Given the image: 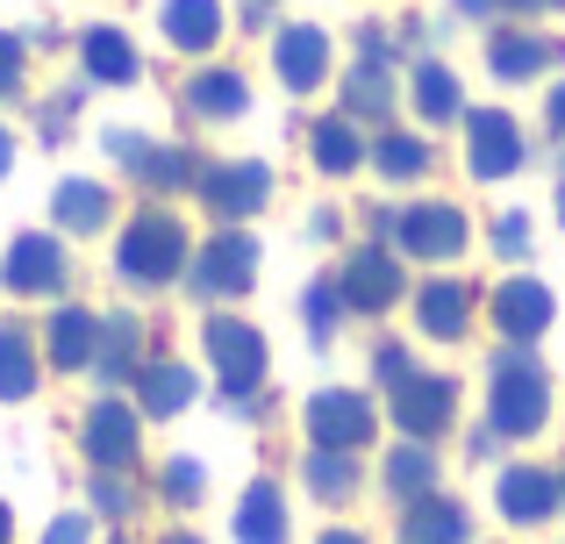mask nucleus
Here are the masks:
<instances>
[{
  "mask_svg": "<svg viewBox=\"0 0 565 544\" xmlns=\"http://www.w3.org/2000/svg\"><path fill=\"white\" fill-rule=\"evenodd\" d=\"M94 351H100V316L79 301H65L51 316V330H43V365H57V373H94Z\"/></svg>",
  "mask_w": 565,
  "mask_h": 544,
  "instance_id": "nucleus-18",
  "label": "nucleus"
},
{
  "mask_svg": "<svg viewBox=\"0 0 565 544\" xmlns=\"http://www.w3.org/2000/svg\"><path fill=\"white\" fill-rule=\"evenodd\" d=\"M43 380V351L22 322H0V402H29Z\"/></svg>",
  "mask_w": 565,
  "mask_h": 544,
  "instance_id": "nucleus-32",
  "label": "nucleus"
},
{
  "mask_svg": "<svg viewBox=\"0 0 565 544\" xmlns=\"http://www.w3.org/2000/svg\"><path fill=\"white\" fill-rule=\"evenodd\" d=\"M494 509L515 523V531H537V523H552L558 509H565V494H558V473L552 466H501V480H494Z\"/></svg>",
  "mask_w": 565,
  "mask_h": 544,
  "instance_id": "nucleus-15",
  "label": "nucleus"
},
{
  "mask_svg": "<svg viewBox=\"0 0 565 544\" xmlns=\"http://www.w3.org/2000/svg\"><path fill=\"white\" fill-rule=\"evenodd\" d=\"M466 244H472V223H466V209H458V201H408V209H394V252L401 258L451 266Z\"/></svg>",
  "mask_w": 565,
  "mask_h": 544,
  "instance_id": "nucleus-6",
  "label": "nucleus"
},
{
  "mask_svg": "<svg viewBox=\"0 0 565 544\" xmlns=\"http://www.w3.org/2000/svg\"><path fill=\"white\" fill-rule=\"evenodd\" d=\"M386 408H394L401 437H415V445H437V437L458 423V380H451V373H415L408 387L386 394Z\"/></svg>",
  "mask_w": 565,
  "mask_h": 544,
  "instance_id": "nucleus-12",
  "label": "nucleus"
},
{
  "mask_svg": "<svg viewBox=\"0 0 565 544\" xmlns=\"http://www.w3.org/2000/svg\"><path fill=\"white\" fill-rule=\"evenodd\" d=\"M429 166H437V151H429V137H408V129H394V122H386L380 137H373V172H380V180L408 186V180H423Z\"/></svg>",
  "mask_w": 565,
  "mask_h": 544,
  "instance_id": "nucleus-33",
  "label": "nucleus"
},
{
  "mask_svg": "<svg viewBox=\"0 0 565 544\" xmlns=\"http://www.w3.org/2000/svg\"><path fill=\"white\" fill-rule=\"evenodd\" d=\"M273 72L287 94H316L322 79H330V29L316 22H287L273 36Z\"/></svg>",
  "mask_w": 565,
  "mask_h": 544,
  "instance_id": "nucleus-17",
  "label": "nucleus"
},
{
  "mask_svg": "<svg viewBox=\"0 0 565 544\" xmlns=\"http://www.w3.org/2000/svg\"><path fill=\"white\" fill-rule=\"evenodd\" d=\"M158 544H207V537H193V531H166Z\"/></svg>",
  "mask_w": 565,
  "mask_h": 544,
  "instance_id": "nucleus-51",
  "label": "nucleus"
},
{
  "mask_svg": "<svg viewBox=\"0 0 565 544\" xmlns=\"http://www.w3.org/2000/svg\"><path fill=\"white\" fill-rule=\"evenodd\" d=\"M501 8H509V14H530V22H537V14H558L565 0H501Z\"/></svg>",
  "mask_w": 565,
  "mask_h": 544,
  "instance_id": "nucleus-44",
  "label": "nucleus"
},
{
  "mask_svg": "<svg viewBox=\"0 0 565 544\" xmlns=\"http://www.w3.org/2000/svg\"><path fill=\"white\" fill-rule=\"evenodd\" d=\"M301 480H308V494H316V502H351V494H359V451H322V445H308V459H301Z\"/></svg>",
  "mask_w": 565,
  "mask_h": 544,
  "instance_id": "nucleus-34",
  "label": "nucleus"
},
{
  "mask_svg": "<svg viewBox=\"0 0 565 544\" xmlns=\"http://www.w3.org/2000/svg\"><path fill=\"white\" fill-rule=\"evenodd\" d=\"M193 394H201V380H193V365L180 359H143V373H137V408L143 416H186L193 408Z\"/></svg>",
  "mask_w": 565,
  "mask_h": 544,
  "instance_id": "nucleus-24",
  "label": "nucleus"
},
{
  "mask_svg": "<svg viewBox=\"0 0 565 544\" xmlns=\"http://www.w3.org/2000/svg\"><path fill=\"white\" fill-rule=\"evenodd\" d=\"M22 72H29L22 36H14V29H0V100H14V94H22Z\"/></svg>",
  "mask_w": 565,
  "mask_h": 544,
  "instance_id": "nucleus-39",
  "label": "nucleus"
},
{
  "mask_svg": "<svg viewBox=\"0 0 565 544\" xmlns=\"http://www.w3.org/2000/svg\"><path fill=\"white\" fill-rule=\"evenodd\" d=\"M558 57H565V51H558V36H544V29H515V22H501L494 36H487V72H494L501 86L544 79Z\"/></svg>",
  "mask_w": 565,
  "mask_h": 544,
  "instance_id": "nucleus-16",
  "label": "nucleus"
},
{
  "mask_svg": "<svg viewBox=\"0 0 565 544\" xmlns=\"http://www.w3.org/2000/svg\"><path fill=\"white\" fill-rule=\"evenodd\" d=\"M79 451H86L94 473H129L137 451H143V408H129L122 394H100L79 423Z\"/></svg>",
  "mask_w": 565,
  "mask_h": 544,
  "instance_id": "nucleus-8",
  "label": "nucleus"
},
{
  "mask_svg": "<svg viewBox=\"0 0 565 544\" xmlns=\"http://www.w3.org/2000/svg\"><path fill=\"white\" fill-rule=\"evenodd\" d=\"M552 423V373L530 344H501L487 365V430L494 437H537Z\"/></svg>",
  "mask_w": 565,
  "mask_h": 544,
  "instance_id": "nucleus-1",
  "label": "nucleus"
},
{
  "mask_svg": "<svg viewBox=\"0 0 565 544\" xmlns=\"http://www.w3.org/2000/svg\"><path fill=\"white\" fill-rule=\"evenodd\" d=\"M43 544H94V509H65V516H51Z\"/></svg>",
  "mask_w": 565,
  "mask_h": 544,
  "instance_id": "nucleus-41",
  "label": "nucleus"
},
{
  "mask_svg": "<svg viewBox=\"0 0 565 544\" xmlns=\"http://www.w3.org/2000/svg\"><path fill=\"white\" fill-rule=\"evenodd\" d=\"M115 544H129V537H115Z\"/></svg>",
  "mask_w": 565,
  "mask_h": 544,
  "instance_id": "nucleus-53",
  "label": "nucleus"
},
{
  "mask_svg": "<svg viewBox=\"0 0 565 544\" xmlns=\"http://www.w3.org/2000/svg\"><path fill=\"white\" fill-rule=\"evenodd\" d=\"M186 258H193V244H186V223L172 209L129 215V230L115 237V273L137 294H158V287H172V279H186Z\"/></svg>",
  "mask_w": 565,
  "mask_h": 544,
  "instance_id": "nucleus-2",
  "label": "nucleus"
},
{
  "mask_svg": "<svg viewBox=\"0 0 565 544\" xmlns=\"http://www.w3.org/2000/svg\"><path fill=\"white\" fill-rule=\"evenodd\" d=\"M201 351H207V365H215V387H222V402H230L236 416H250V402H258V387H265V365H273L265 337L250 330L244 316H207V330H201Z\"/></svg>",
  "mask_w": 565,
  "mask_h": 544,
  "instance_id": "nucleus-3",
  "label": "nucleus"
},
{
  "mask_svg": "<svg viewBox=\"0 0 565 544\" xmlns=\"http://www.w3.org/2000/svg\"><path fill=\"white\" fill-rule=\"evenodd\" d=\"M65 244L51 237V230H22V237L8 244V258H0V287L14 294V301H43V294H65Z\"/></svg>",
  "mask_w": 565,
  "mask_h": 544,
  "instance_id": "nucleus-11",
  "label": "nucleus"
},
{
  "mask_svg": "<svg viewBox=\"0 0 565 544\" xmlns=\"http://www.w3.org/2000/svg\"><path fill=\"white\" fill-rule=\"evenodd\" d=\"M558 494H565V466H558Z\"/></svg>",
  "mask_w": 565,
  "mask_h": 544,
  "instance_id": "nucleus-52",
  "label": "nucleus"
},
{
  "mask_svg": "<svg viewBox=\"0 0 565 544\" xmlns=\"http://www.w3.org/2000/svg\"><path fill=\"white\" fill-rule=\"evenodd\" d=\"M94 516H108V523L137 516V488H129V473H94Z\"/></svg>",
  "mask_w": 565,
  "mask_h": 544,
  "instance_id": "nucleus-37",
  "label": "nucleus"
},
{
  "mask_svg": "<svg viewBox=\"0 0 565 544\" xmlns=\"http://www.w3.org/2000/svg\"><path fill=\"white\" fill-rule=\"evenodd\" d=\"M308 237H337V209H316V215H308Z\"/></svg>",
  "mask_w": 565,
  "mask_h": 544,
  "instance_id": "nucleus-46",
  "label": "nucleus"
},
{
  "mask_svg": "<svg viewBox=\"0 0 565 544\" xmlns=\"http://www.w3.org/2000/svg\"><path fill=\"white\" fill-rule=\"evenodd\" d=\"M437 480H444V466H437V451L429 445H415V437H401L394 451H386V466H380V488H386V502H423V494H437Z\"/></svg>",
  "mask_w": 565,
  "mask_h": 544,
  "instance_id": "nucleus-25",
  "label": "nucleus"
},
{
  "mask_svg": "<svg viewBox=\"0 0 565 544\" xmlns=\"http://www.w3.org/2000/svg\"><path fill=\"white\" fill-rule=\"evenodd\" d=\"M94 373L108 380V387H122V380H137V373H143V322L129 316V308L100 316V351H94Z\"/></svg>",
  "mask_w": 565,
  "mask_h": 544,
  "instance_id": "nucleus-29",
  "label": "nucleus"
},
{
  "mask_svg": "<svg viewBox=\"0 0 565 544\" xmlns=\"http://www.w3.org/2000/svg\"><path fill=\"white\" fill-rule=\"evenodd\" d=\"M236 544H287L294 523H287V494H279V480H250L244 494H236Z\"/></svg>",
  "mask_w": 565,
  "mask_h": 544,
  "instance_id": "nucleus-23",
  "label": "nucleus"
},
{
  "mask_svg": "<svg viewBox=\"0 0 565 544\" xmlns=\"http://www.w3.org/2000/svg\"><path fill=\"white\" fill-rule=\"evenodd\" d=\"M351 308H344V287L337 279H308V294H301V322H308V344H330L337 337V322H344Z\"/></svg>",
  "mask_w": 565,
  "mask_h": 544,
  "instance_id": "nucleus-35",
  "label": "nucleus"
},
{
  "mask_svg": "<svg viewBox=\"0 0 565 544\" xmlns=\"http://www.w3.org/2000/svg\"><path fill=\"white\" fill-rule=\"evenodd\" d=\"M0 544H14V509L0 502Z\"/></svg>",
  "mask_w": 565,
  "mask_h": 544,
  "instance_id": "nucleus-50",
  "label": "nucleus"
},
{
  "mask_svg": "<svg viewBox=\"0 0 565 544\" xmlns=\"http://www.w3.org/2000/svg\"><path fill=\"white\" fill-rule=\"evenodd\" d=\"M158 29H166L172 51L201 57V51H215V36H222V0H166V8H158Z\"/></svg>",
  "mask_w": 565,
  "mask_h": 544,
  "instance_id": "nucleus-31",
  "label": "nucleus"
},
{
  "mask_svg": "<svg viewBox=\"0 0 565 544\" xmlns=\"http://www.w3.org/2000/svg\"><path fill=\"white\" fill-rule=\"evenodd\" d=\"M79 65H86V79H94V86H137V79H143L137 43H129L115 22H94V29L79 36Z\"/></svg>",
  "mask_w": 565,
  "mask_h": 544,
  "instance_id": "nucleus-22",
  "label": "nucleus"
},
{
  "mask_svg": "<svg viewBox=\"0 0 565 544\" xmlns=\"http://www.w3.org/2000/svg\"><path fill=\"white\" fill-rule=\"evenodd\" d=\"M258 287V237L250 230H215L186 258V294L193 301H244Z\"/></svg>",
  "mask_w": 565,
  "mask_h": 544,
  "instance_id": "nucleus-4",
  "label": "nucleus"
},
{
  "mask_svg": "<svg viewBox=\"0 0 565 544\" xmlns=\"http://www.w3.org/2000/svg\"><path fill=\"white\" fill-rule=\"evenodd\" d=\"M158 494H166L172 509H201V494H207V466H201V459H186V451H180V459H166V466H158Z\"/></svg>",
  "mask_w": 565,
  "mask_h": 544,
  "instance_id": "nucleus-36",
  "label": "nucleus"
},
{
  "mask_svg": "<svg viewBox=\"0 0 565 544\" xmlns=\"http://www.w3.org/2000/svg\"><path fill=\"white\" fill-rule=\"evenodd\" d=\"M100 143H108V158L137 186H151V194H186V186H201V158H193L186 143H151L143 129H108Z\"/></svg>",
  "mask_w": 565,
  "mask_h": 544,
  "instance_id": "nucleus-5",
  "label": "nucleus"
},
{
  "mask_svg": "<svg viewBox=\"0 0 565 544\" xmlns=\"http://www.w3.org/2000/svg\"><path fill=\"white\" fill-rule=\"evenodd\" d=\"M494 252H501V258H530V215H523V209L494 215Z\"/></svg>",
  "mask_w": 565,
  "mask_h": 544,
  "instance_id": "nucleus-40",
  "label": "nucleus"
},
{
  "mask_svg": "<svg viewBox=\"0 0 565 544\" xmlns=\"http://www.w3.org/2000/svg\"><path fill=\"white\" fill-rule=\"evenodd\" d=\"M408 100H415V115H423L429 129H444V122H466V86H458V72L444 65V57H423V65H415V79H408Z\"/></svg>",
  "mask_w": 565,
  "mask_h": 544,
  "instance_id": "nucleus-27",
  "label": "nucleus"
},
{
  "mask_svg": "<svg viewBox=\"0 0 565 544\" xmlns=\"http://www.w3.org/2000/svg\"><path fill=\"white\" fill-rule=\"evenodd\" d=\"M316 544H373V537H359V531H322Z\"/></svg>",
  "mask_w": 565,
  "mask_h": 544,
  "instance_id": "nucleus-48",
  "label": "nucleus"
},
{
  "mask_svg": "<svg viewBox=\"0 0 565 544\" xmlns=\"http://www.w3.org/2000/svg\"><path fill=\"white\" fill-rule=\"evenodd\" d=\"M373 380H380L386 394H394V387H408V380H415V359H408V344L380 337V351H373Z\"/></svg>",
  "mask_w": 565,
  "mask_h": 544,
  "instance_id": "nucleus-38",
  "label": "nucleus"
},
{
  "mask_svg": "<svg viewBox=\"0 0 565 544\" xmlns=\"http://www.w3.org/2000/svg\"><path fill=\"white\" fill-rule=\"evenodd\" d=\"M458 14H466V22H480V14H501V0H451Z\"/></svg>",
  "mask_w": 565,
  "mask_h": 544,
  "instance_id": "nucleus-45",
  "label": "nucleus"
},
{
  "mask_svg": "<svg viewBox=\"0 0 565 544\" xmlns=\"http://www.w3.org/2000/svg\"><path fill=\"white\" fill-rule=\"evenodd\" d=\"M344 115L386 129V115H394V57H359L344 72Z\"/></svg>",
  "mask_w": 565,
  "mask_h": 544,
  "instance_id": "nucleus-30",
  "label": "nucleus"
},
{
  "mask_svg": "<svg viewBox=\"0 0 565 544\" xmlns=\"http://www.w3.org/2000/svg\"><path fill=\"white\" fill-rule=\"evenodd\" d=\"M337 287H344V308L351 316H386V308L408 294V279H401V252H386V244H359V252L344 258V273H337Z\"/></svg>",
  "mask_w": 565,
  "mask_h": 544,
  "instance_id": "nucleus-13",
  "label": "nucleus"
},
{
  "mask_svg": "<svg viewBox=\"0 0 565 544\" xmlns=\"http://www.w3.org/2000/svg\"><path fill=\"white\" fill-rule=\"evenodd\" d=\"M394 544H472L466 502H451V494H423V502H408L401 523H394Z\"/></svg>",
  "mask_w": 565,
  "mask_h": 544,
  "instance_id": "nucleus-21",
  "label": "nucleus"
},
{
  "mask_svg": "<svg viewBox=\"0 0 565 544\" xmlns=\"http://www.w3.org/2000/svg\"><path fill=\"white\" fill-rule=\"evenodd\" d=\"M180 108L193 122H236V115H250V86H244V72H230V65H201L180 86Z\"/></svg>",
  "mask_w": 565,
  "mask_h": 544,
  "instance_id": "nucleus-20",
  "label": "nucleus"
},
{
  "mask_svg": "<svg viewBox=\"0 0 565 544\" xmlns=\"http://www.w3.org/2000/svg\"><path fill=\"white\" fill-rule=\"evenodd\" d=\"M8 172H14V129L0 122V180H8Z\"/></svg>",
  "mask_w": 565,
  "mask_h": 544,
  "instance_id": "nucleus-47",
  "label": "nucleus"
},
{
  "mask_svg": "<svg viewBox=\"0 0 565 544\" xmlns=\"http://www.w3.org/2000/svg\"><path fill=\"white\" fill-rule=\"evenodd\" d=\"M308 158H316V172H330V180H351V172L373 158V143L359 137L351 115H322V122L308 129Z\"/></svg>",
  "mask_w": 565,
  "mask_h": 544,
  "instance_id": "nucleus-28",
  "label": "nucleus"
},
{
  "mask_svg": "<svg viewBox=\"0 0 565 544\" xmlns=\"http://www.w3.org/2000/svg\"><path fill=\"white\" fill-rule=\"evenodd\" d=\"M544 122H552V137L565 143V79L552 86V100H544Z\"/></svg>",
  "mask_w": 565,
  "mask_h": 544,
  "instance_id": "nucleus-43",
  "label": "nucleus"
},
{
  "mask_svg": "<svg viewBox=\"0 0 565 544\" xmlns=\"http://www.w3.org/2000/svg\"><path fill=\"white\" fill-rule=\"evenodd\" d=\"M51 223L72 230V237H100V230L115 223V194L100 180H57L51 194Z\"/></svg>",
  "mask_w": 565,
  "mask_h": 544,
  "instance_id": "nucleus-26",
  "label": "nucleus"
},
{
  "mask_svg": "<svg viewBox=\"0 0 565 544\" xmlns=\"http://www.w3.org/2000/svg\"><path fill=\"white\" fill-rule=\"evenodd\" d=\"M466 166L472 180H515L530 166V143H523V122L501 108H466Z\"/></svg>",
  "mask_w": 565,
  "mask_h": 544,
  "instance_id": "nucleus-10",
  "label": "nucleus"
},
{
  "mask_svg": "<svg viewBox=\"0 0 565 544\" xmlns=\"http://www.w3.org/2000/svg\"><path fill=\"white\" fill-rule=\"evenodd\" d=\"M487 316H494L501 344H537V337L558 322V301H552V287H544V279L515 273V279H501V287H494Z\"/></svg>",
  "mask_w": 565,
  "mask_h": 544,
  "instance_id": "nucleus-14",
  "label": "nucleus"
},
{
  "mask_svg": "<svg viewBox=\"0 0 565 544\" xmlns=\"http://www.w3.org/2000/svg\"><path fill=\"white\" fill-rule=\"evenodd\" d=\"M301 423H308V445H322V451H365V445H373V430H380L373 402H365L359 387H322V394H308Z\"/></svg>",
  "mask_w": 565,
  "mask_h": 544,
  "instance_id": "nucleus-9",
  "label": "nucleus"
},
{
  "mask_svg": "<svg viewBox=\"0 0 565 544\" xmlns=\"http://www.w3.org/2000/svg\"><path fill=\"white\" fill-rule=\"evenodd\" d=\"M72 108H79V94H72V86H65V94H57V100H43V143H57V137H65Z\"/></svg>",
  "mask_w": 565,
  "mask_h": 544,
  "instance_id": "nucleus-42",
  "label": "nucleus"
},
{
  "mask_svg": "<svg viewBox=\"0 0 565 544\" xmlns=\"http://www.w3.org/2000/svg\"><path fill=\"white\" fill-rule=\"evenodd\" d=\"M193 194L207 201V215H215L222 230H244L250 215L273 201V166L265 158H222V166H201V186Z\"/></svg>",
  "mask_w": 565,
  "mask_h": 544,
  "instance_id": "nucleus-7",
  "label": "nucleus"
},
{
  "mask_svg": "<svg viewBox=\"0 0 565 544\" xmlns=\"http://www.w3.org/2000/svg\"><path fill=\"white\" fill-rule=\"evenodd\" d=\"M558 230H565V143H558Z\"/></svg>",
  "mask_w": 565,
  "mask_h": 544,
  "instance_id": "nucleus-49",
  "label": "nucleus"
},
{
  "mask_svg": "<svg viewBox=\"0 0 565 544\" xmlns=\"http://www.w3.org/2000/svg\"><path fill=\"white\" fill-rule=\"evenodd\" d=\"M472 287L466 279H423L415 287V330L423 337H437V344H458V337L472 330Z\"/></svg>",
  "mask_w": 565,
  "mask_h": 544,
  "instance_id": "nucleus-19",
  "label": "nucleus"
}]
</instances>
